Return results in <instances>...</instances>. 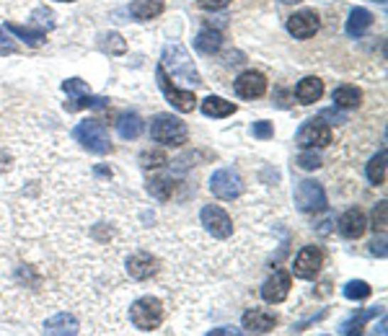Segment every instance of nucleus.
<instances>
[{
	"label": "nucleus",
	"instance_id": "obj_15",
	"mask_svg": "<svg viewBox=\"0 0 388 336\" xmlns=\"http://www.w3.org/2000/svg\"><path fill=\"white\" fill-rule=\"evenodd\" d=\"M127 272L132 279H148L158 272V259L151 254H132L127 261Z\"/></svg>",
	"mask_w": 388,
	"mask_h": 336
},
{
	"label": "nucleus",
	"instance_id": "obj_23",
	"mask_svg": "<svg viewBox=\"0 0 388 336\" xmlns=\"http://www.w3.org/2000/svg\"><path fill=\"white\" fill-rule=\"evenodd\" d=\"M194 47L202 52V55H212L223 47V34L220 31H212V29H202L194 39Z\"/></svg>",
	"mask_w": 388,
	"mask_h": 336
},
{
	"label": "nucleus",
	"instance_id": "obj_9",
	"mask_svg": "<svg viewBox=\"0 0 388 336\" xmlns=\"http://www.w3.org/2000/svg\"><path fill=\"white\" fill-rule=\"evenodd\" d=\"M295 143L301 148H326L331 143V127L326 122H321V119H308L298 129Z\"/></svg>",
	"mask_w": 388,
	"mask_h": 336
},
{
	"label": "nucleus",
	"instance_id": "obj_27",
	"mask_svg": "<svg viewBox=\"0 0 388 336\" xmlns=\"http://www.w3.org/2000/svg\"><path fill=\"white\" fill-rule=\"evenodd\" d=\"M365 173H367V179L373 181L375 186L386 184V151H381L378 156L370 158V163H367Z\"/></svg>",
	"mask_w": 388,
	"mask_h": 336
},
{
	"label": "nucleus",
	"instance_id": "obj_5",
	"mask_svg": "<svg viewBox=\"0 0 388 336\" xmlns=\"http://www.w3.org/2000/svg\"><path fill=\"white\" fill-rule=\"evenodd\" d=\"M156 80H158V88L163 91V96L168 99V104H171L173 109H179L181 114H189V112H194V107H197V99H194V93L192 91H179V88L173 86L163 65H158V67H156Z\"/></svg>",
	"mask_w": 388,
	"mask_h": 336
},
{
	"label": "nucleus",
	"instance_id": "obj_35",
	"mask_svg": "<svg viewBox=\"0 0 388 336\" xmlns=\"http://www.w3.org/2000/svg\"><path fill=\"white\" fill-rule=\"evenodd\" d=\"M140 161H143L145 168H158V166L166 163V156H163V153H143Z\"/></svg>",
	"mask_w": 388,
	"mask_h": 336
},
{
	"label": "nucleus",
	"instance_id": "obj_16",
	"mask_svg": "<svg viewBox=\"0 0 388 336\" xmlns=\"http://www.w3.org/2000/svg\"><path fill=\"white\" fill-rule=\"evenodd\" d=\"M244 329L246 331H254V334H269V331L277 326V318L266 310H249L244 313Z\"/></svg>",
	"mask_w": 388,
	"mask_h": 336
},
{
	"label": "nucleus",
	"instance_id": "obj_17",
	"mask_svg": "<svg viewBox=\"0 0 388 336\" xmlns=\"http://www.w3.org/2000/svg\"><path fill=\"white\" fill-rule=\"evenodd\" d=\"M166 11L163 0H132L129 3V13L135 21H151V18H158Z\"/></svg>",
	"mask_w": 388,
	"mask_h": 336
},
{
	"label": "nucleus",
	"instance_id": "obj_7",
	"mask_svg": "<svg viewBox=\"0 0 388 336\" xmlns=\"http://www.w3.org/2000/svg\"><path fill=\"white\" fill-rule=\"evenodd\" d=\"M295 207L301 212H321L326 210V192L318 181H301L298 189H295Z\"/></svg>",
	"mask_w": 388,
	"mask_h": 336
},
{
	"label": "nucleus",
	"instance_id": "obj_42",
	"mask_svg": "<svg viewBox=\"0 0 388 336\" xmlns=\"http://www.w3.org/2000/svg\"><path fill=\"white\" fill-rule=\"evenodd\" d=\"M378 3H386V0H378Z\"/></svg>",
	"mask_w": 388,
	"mask_h": 336
},
{
	"label": "nucleus",
	"instance_id": "obj_1",
	"mask_svg": "<svg viewBox=\"0 0 388 336\" xmlns=\"http://www.w3.org/2000/svg\"><path fill=\"white\" fill-rule=\"evenodd\" d=\"M72 140L80 143L86 151L96 156H107L112 151V140H109V129L101 119H86L72 127Z\"/></svg>",
	"mask_w": 388,
	"mask_h": 336
},
{
	"label": "nucleus",
	"instance_id": "obj_4",
	"mask_svg": "<svg viewBox=\"0 0 388 336\" xmlns=\"http://www.w3.org/2000/svg\"><path fill=\"white\" fill-rule=\"evenodd\" d=\"M166 70H171V75H179V78L189 80V83H202L200 72L194 67L192 58L187 55V50L181 44H168L163 50V60H161Z\"/></svg>",
	"mask_w": 388,
	"mask_h": 336
},
{
	"label": "nucleus",
	"instance_id": "obj_3",
	"mask_svg": "<svg viewBox=\"0 0 388 336\" xmlns=\"http://www.w3.org/2000/svg\"><path fill=\"white\" fill-rule=\"evenodd\" d=\"M129 318L140 331H156L163 323V303L158 298H140L129 308Z\"/></svg>",
	"mask_w": 388,
	"mask_h": 336
},
{
	"label": "nucleus",
	"instance_id": "obj_10",
	"mask_svg": "<svg viewBox=\"0 0 388 336\" xmlns=\"http://www.w3.org/2000/svg\"><path fill=\"white\" fill-rule=\"evenodd\" d=\"M321 266H323V251L318 249V246H306V249L295 256L293 272L295 277H301V279H313L321 272Z\"/></svg>",
	"mask_w": 388,
	"mask_h": 336
},
{
	"label": "nucleus",
	"instance_id": "obj_39",
	"mask_svg": "<svg viewBox=\"0 0 388 336\" xmlns=\"http://www.w3.org/2000/svg\"><path fill=\"white\" fill-rule=\"evenodd\" d=\"M11 52H16L14 42H11V39L3 34V29H0V55H11Z\"/></svg>",
	"mask_w": 388,
	"mask_h": 336
},
{
	"label": "nucleus",
	"instance_id": "obj_30",
	"mask_svg": "<svg viewBox=\"0 0 388 336\" xmlns=\"http://www.w3.org/2000/svg\"><path fill=\"white\" fill-rule=\"evenodd\" d=\"M370 285L367 282H362V279H352V282H347L345 285V298L347 300H365V298H370Z\"/></svg>",
	"mask_w": 388,
	"mask_h": 336
},
{
	"label": "nucleus",
	"instance_id": "obj_18",
	"mask_svg": "<svg viewBox=\"0 0 388 336\" xmlns=\"http://www.w3.org/2000/svg\"><path fill=\"white\" fill-rule=\"evenodd\" d=\"M200 109H202V114L212 116V119H223V116L236 114V104L220 99V96H208V99H202Z\"/></svg>",
	"mask_w": 388,
	"mask_h": 336
},
{
	"label": "nucleus",
	"instance_id": "obj_41",
	"mask_svg": "<svg viewBox=\"0 0 388 336\" xmlns=\"http://www.w3.org/2000/svg\"><path fill=\"white\" fill-rule=\"evenodd\" d=\"M58 3H72V0H58Z\"/></svg>",
	"mask_w": 388,
	"mask_h": 336
},
{
	"label": "nucleus",
	"instance_id": "obj_31",
	"mask_svg": "<svg viewBox=\"0 0 388 336\" xmlns=\"http://www.w3.org/2000/svg\"><path fill=\"white\" fill-rule=\"evenodd\" d=\"M298 166H301L303 171H316L318 166H321V158H318L316 151H311V148H303V153L298 156Z\"/></svg>",
	"mask_w": 388,
	"mask_h": 336
},
{
	"label": "nucleus",
	"instance_id": "obj_26",
	"mask_svg": "<svg viewBox=\"0 0 388 336\" xmlns=\"http://www.w3.org/2000/svg\"><path fill=\"white\" fill-rule=\"evenodd\" d=\"M360 101H362V91L357 86H339L334 91V104L342 109H355L360 107Z\"/></svg>",
	"mask_w": 388,
	"mask_h": 336
},
{
	"label": "nucleus",
	"instance_id": "obj_24",
	"mask_svg": "<svg viewBox=\"0 0 388 336\" xmlns=\"http://www.w3.org/2000/svg\"><path fill=\"white\" fill-rule=\"evenodd\" d=\"M6 29L18 36V39H23L29 47H39V44H44V39H47L44 29H29V26H21V23H14V21H8Z\"/></svg>",
	"mask_w": 388,
	"mask_h": 336
},
{
	"label": "nucleus",
	"instance_id": "obj_32",
	"mask_svg": "<svg viewBox=\"0 0 388 336\" xmlns=\"http://www.w3.org/2000/svg\"><path fill=\"white\" fill-rule=\"evenodd\" d=\"M104 39H107V50L112 52V55H124L127 42H124L122 36H119V34H107Z\"/></svg>",
	"mask_w": 388,
	"mask_h": 336
},
{
	"label": "nucleus",
	"instance_id": "obj_38",
	"mask_svg": "<svg viewBox=\"0 0 388 336\" xmlns=\"http://www.w3.org/2000/svg\"><path fill=\"white\" fill-rule=\"evenodd\" d=\"M373 228L375 230H386V202H381L378 207H375V212H373Z\"/></svg>",
	"mask_w": 388,
	"mask_h": 336
},
{
	"label": "nucleus",
	"instance_id": "obj_22",
	"mask_svg": "<svg viewBox=\"0 0 388 336\" xmlns=\"http://www.w3.org/2000/svg\"><path fill=\"white\" fill-rule=\"evenodd\" d=\"M109 99L104 96H91V91L83 93V96H72L70 101H65V109L68 112H80V109H107Z\"/></svg>",
	"mask_w": 388,
	"mask_h": 336
},
{
	"label": "nucleus",
	"instance_id": "obj_14",
	"mask_svg": "<svg viewBox=\"0 0 388 336\" xmlns=\"http://www.w3.org/2000/svg\"><path fill=\"white\" fill-rule=\"evenodd\" d=\"M290 274L288 272H274L272 277L266 279L264 285H262V298H264V303H282L285 298L290 295Z\"/></svg>",
	"mask_w": 388,
	"mask_h": 336
},
{
	"label": "nucleus",
	"instance_id": "obj_37",
	"mask_svg": "<svg viewBox=\"0 0 388 336\" xmlns=\"http://www.w3.org/2000/svg\"><path fill=\"white\" fill-rule=\"evenodd\" d=\"M230 3H233V0H197V6H200L202 11H223Z\"/></svg>",
	"mask_w": 388,
	"mask_h": 336
},
{
	"label": "nucleus",
	"instance_id": "obj_13",
	"mask_svg": "<svg viewBox=\"0 0 388 336\" xmlns=\"http://www.w3.org/2000/svg\"><path fill=\"white\" fill-rule=\"evenodd\" d=\"M365 230H367V217L362 210L352 207V210H347L342 217H339V233L345 238H350V241H357V238L365 236Z\"/></svg>",
	"mask_w": 388,
	"mask_h": 336
},
{
	"label": "nucleus",
	"instance_id": "obj_11",
	"mask_svg": "<svg viewBox=\"0 0 388 336\" xmlns=\"http://www.w3.org/2000/svg\"><path fill=\"white\" fill-rule=\"evenodd\" d=\"M318 26H321V18L316 11H298L288 18V31L295 39H308L316 34Z\"/></svg>",
	"mask_w": 388,
	"mask_h": 336
},
{
	"label": "nucleus",
	"instance_id": "obj_20",
	"mask_svg": "<svg viewBox=\"0 0 388 336\" xmlns=\"http://www.w3.org/2000/svg\"><path fill=\"white\" fill-rule=\"evenodd\" d=\"M370 26H373V13L367 8H355L352 13H350V18H347L345 31L350 36H362Z\"/></svg>",
	"mask_w": 388,
	"mask_h": 336
},
{
	"label": "nucleus",
	"instance_id": "obj_8",
	"mask_svg": "<svg viewBox=\"0 0 388 336\" xmlns=\"http://www.w3.org/2000/svg\"><path fill=\"white\" fill-rule=\"evenodd\" d=\"M200 220L212 238H230L233 236V220H230L228 212H225L223 207H217V205L202 207Z\"/></svg>",
	"mask_w": 388,
	"mask_h": 336
},
{
	"label": "nucleus",
	"instance_id": "obj_40",
	"mask_svg": "<svg viewBox=\"0 0 388 336\" xmlns=\"http://www.w3.org/2000/svg\"><path fill=\"white\" fill-rule=\"evenodd\" d=\"M282 3H301V0H282Z\"/></svg>",
	"mask_w": 388,
	"mask_h": 336
},
{
	"label": "nucleus",
	"instance_id": "obj_36",
	"mask_svg": "<svg viewBox=\"0 0 388 336\" xmlns=\"http://www.w3.org/2000/svg\"><path fill=\"white\" fill-rule=\"evenodd\" d=\"M34 21L39 23V26H44V29H52V26H55V21H52V11H47V8H36Z\"/></svg>",
	"mask_w": 388,
	"mask_h": 336
},
{
	"label": "nucleus",
	"instance_id": "obj_29",
	"mask_svg": "<svg viewBox=\"0 0 388 336\" xmlns=\"http://www.w3.org/2000/svg\"><path fill=\"white\" fill-rule=\"evenodd\" d=\"M381 313V308H367V310H362V313H355L350 321L342 323V334H355V331H360L362 326H365L370 318H375V315Z\"/></svg>",
	"mask_w": 388,
	"mask_h": 336
},
{
	"label": "nucleus",
	"instance_id": "obj_12",
	"mask_svg": "<svg viewBox=\"0 0 388 336\" xmlns=\"http://www.w3.org/2000/svg\"><path fill=\"white\" fill-rule=\"evenodd\" d=\"M236 93L241 99H259L266 93V78L257 70H246L236 78Z\"/></svg>",
	"mask_w": 388,
	"mask_h": 336
},
{
	"label": "nucleus",
	"instance_id": "obj_33",
	"mask_svg": "<svg viewBox=\"0 0 388 336\" xmlns=\"http://www.w3.org/2000/svg\"><path fill=\"white\" fill-rule=\"evenodd\" d=\"M252 135L257 137V140H269V137L274 135V127H272V122H254V127H252Z\"/></svg>",
	"mask_w": 388,
	"mask_h": 336
},
{
	"label": "nucleus",
	"instance_id": "obj_19",
	"mask_svg": "<svg viewBox=\"0 0 388 336\" xmlns=\"http://www.w3.org/2000/svg\"><path fill=\"white\" fill-rule=\"evenodd\" d=\"M295 96L301 104H313L323 96V80L316 78V75H308V78H303L298 86H295Z\"/></svg>",
	"mask_w": 388,
	"mask_h": 336
},
{
	"label": "nucleus",
	"instance_id": "obj_28",
	"mask_svg": "<svg viewBox=\"0 0 388 336\" xmlns=\"http://www.w3.org/2000/svg\"><path fill=\"white\" fill-rule=\"evenodd\" d=\"M173 181L171 179H166V176H156V179L148 181V192H151V197H156V200L166 202V200H171L173 197Z\"/></svg>",
	"mask_w": 388,
	"mask_h": 336
},
{
	"label": "nucleus",
	"instance_id": "obj_25",
	"mask_svg": "<svg viewBox=\"0 0 388 336\" xmlns=\"http://www.w3.org/2000/svg\"><path fill=\"white\" fill-rule=\"evenodd\" d=\"M44 331H47V334H78L80 329H78V321H75L72 315L60 313L44 323Z\"/></svg>",
	"mask_w": 388,
	"mask_h": 336
},
{
	"label": "nucleus",
	"instance_id": "obj_34",
	"mask_svg": "<svg viewBox=\"0 0 388 336\" xmlns=\"http://www.w3.org/2000/svg\"><path fill=\"white\" fill-rule=\"evenodd\" d=\"M63 91L65 93H88V83L86 80H80V78H70V80H65L63 83Z\"/></svg>",
	"mask_w": 388,
	"mask_h": 336
},
{
	"label": "nucleus",
	"instance_id": "obj_6",
	"mask_svg": "<svg viewBox=\"0 0 388 336\" xmlns=\"http://www.w3.org/2000/svg\"><path fill=\"white\" fill-rule=\"evenodd\" d=\"M210 192L215 194L217 200L233 202L244 192V181H241V176H238L233 168H220V171H215L212 179H210Z\"/></svg>",
	"mask_w": 388,
	"mask_h": 336
},
{
	"label": "nucleus",
	"instance_id": "obj_21",
	"mask_svg": "<svg viewBox=\"0 0 388 336\" xmlns=\"http://www.w3.org/2000/svg\"><path fill=\"white\" fill-rule=\"evenodd\" d=\"M143 119L137 114H119V119H117V132H119V137H124V140H135V137L143 135Z\"/></svg>",
	"mask_w": 388,
	"mask_h": 336
},
{
	"label": "nucleus",
	"instance_id": "obj_2",
	"mask_svg": "<svg viewBox=\"0 0 388 336\" xmlns=\"http://www.w3.org/2000/svg\"><path fill=\"white\" fill-rule=\"evenodd\" d=\"M151 137L161 145L179 148V145H184L189 140V129H187V124L181 122L179 116L158 114L151 122Z\"/></svg>",
	"mask_w": 388,
	"mask_h": 336
}]
</instances>
